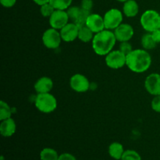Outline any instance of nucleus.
Listing matches in <instances>:
<instances>
[{
  "instance_id": "nucleus-1",
  "label": "nucleus",
  "mask_w": 160,
  "mask_h": 160,
  "mask_svg": "<svg viewBox=\"0 0 160 160\" xmlns=\"http://www.w3.org/2000/svg\"><path fill=\"white\" fill-rule=\"evenodd\" d=\"M152 65V57L147 50L133 49L127 55L126 66L134 73H142L147 71Z\"/></svg>"
},
{
  "instance_id": "nucleus-2",
  "label": "nucleus",
  "mask_w": 160,
  "mask_h": 160,
  "mask_svg": "<svg viewBox=\"0 0 160 160\" xmlns=\"http://www.w3.org/2000/svg\"><path fill=\"white\" fill-rule=\"evenodd\" d=\"M117 42L113 31L105 29L101 32L95 34L92 42V48L98 56H106L112 51Z\"/></svg>"
},
{
  "instance_id": "nucleus-3",
  "label": "nucleus",
  "mask_w": 160,
  "mask_h": 160,
  "mask_svg": "<svg viewBox=\"0 0 160 160\" xmlns=\"http://www.w3.org/2000/svg\"><path fill=\"white\" fill-rule=\"evenodd\" d=\"M36 109L43 113H51L57 108V100L56 97L48 93L38 94L34 100Z\"/></svg>"
},
{
  "instance_id": "nucleus-4",
  "label": "nucleus",
  "mask_w": 160,
  "mask_h": 160,
  "mask_svg": "<svg viewBox=\"0 0 160 160\" xmlns=\"http://www.w3.org/2000/svg\"><path fill=\"white\" fill-rule=\"evenodd\" d=\"M140 23L146 32H153L160 28V14L154 9H148L142 13Z\"/></svg>"
},
{
  "instance_id": "nucleus-5",
  "label": "nucleus",
  "mask_w": 160,
  "mask_h": 160,
  "mask_svg": "<svg viewBox=\"0 0 160 160\" xmlns=\"http://www.w3.org/2000/svg\"><path fill=\"white\" fill-rule=\"evenodd\" d=\"M103 19L106 29L114 31L117 27L123 23V13L120 9L112 8L105 13Z\"/></svg>"
},
{
  "instance_id": "nucleus-6",
  "label": "nucleus",
  "mask_w": 160,
  "mask_h": 160,
  "mask_svg": "<svg viewBox=\"0 0 160 160\" xmlns=\"http://www.w3.org/2000/svg\"><path fill=\"white\" fill-rule=\"evenodd\" d=\"M62 41L59 30L52 28L47 29L42 34V42L44 45L49 49H56L59 48Z\"/></svg>"
},
{
  "instance_id": "nucleus-7",
  "label": "nucleus",
  "mask_w": 160,
  "mask_h": 160,
  "mask_svg": "<svg viewBox=\"0 0 160 160\" xmlns=\"http://www.w3.org/2000/svg\"><path fill=\"white\" fill-rule=\"evenodd\" d=\"M106 64L108 67L118 70L126 66L127 56L120 50H112L106 56Z\"/></svg>"
},
{
  "instance_id": "nucleus-8",
  "label": "nucleus",
  "mask_w": 160,
  "mask_h": 160,
  "mask_svg": "<svg viewBox=\"0 0 160 160\" xmlns=\"http://www.w3.org/2000/svg\"><path fill=\"white\" fill-rule=\"evenodd\" d=\"M69 20L70 18L67 10L56 9L49 17V24L51 28L59 31L69 23Z\"/></svg>"
},
{
  "instance_id": "nucleus-9",
  "label": "nucleus",
  "mask_w": 160,
  "mask_h": 160,
  "mask_svg": "<svg viewBox=\"0 0 160 160\" xmlns=\"http://www.w3.org/2000/svg\"><path fill=\"white\" fill-rule=\"evenodd\" d=\"M70 85L74 92L83 93L88 91L90 88V82L87 77L81 73H76L70 78Z\"/></svg>"
},
{
  "instance_id": "nucleus-10",
  "label": "nucleus",
  "mask_w": 160,
  "mask_h": 160,
  "mask_svg": "<svg viewBox=\"0 0 160 160\" xmlns=\"http://www.w3.org/2000/svg\"><path fill=\"white\" fill-rule=\"evenodd\" d=\"M80 27L73 22H69L66 26L59 30L62 40L65 42H72L78 38Z\"/></svg>"
},
{
  "instance_id": "nucleus-11",
  "label": "nucleus",
  "mask_w": 160,
  "mask_h": 160,
  "mask_svg": "<svg viewBox=\"0 0 160 160\" xmlns=\"http://www.w3.org/2000/svg\"><path fill=\"white\" fill-rule=\"evenodd\" d=\"M116 38L118 42H129L134 34L133 27L129 23H122L113 31Z\"/></svg>"
},
{
  "instance_id": "nucleus-12",
  "label": "nucleus",
  "mask_w": 160,
  "mask_h": 160,
  "mask_svg": "<svg viewBox=\"0 0 160 160\" xmlns=\"http://www.w3.org/2000/svg\"><path fill=\"white\" fill-rule=\"evenodd\" d=\"M145 88L152 95H160V74L152 73L147 76L145 81Z\"/></svg>"
},
{
  "instance_id": "nucleus-13",
  "label": "nucleus",
  "mask_w": 160,
  "mask_h": 160,
  "mask_svg": "<svg viewBox=\"0 0 160 160\" xmlns=\"http://www.w3.org/2000/svg\"><path fill=\"white\" fill-rule=\"evenodd\" d=\"M85 25L88 27L95 34L101 32L106 29L103 17L97 13H91L88 17Z\"/></svg>"
},
{
  "instance_id": "nucleus-14",
  "label": "nucleus",
  "mask_w": 160,
  "mask_h": 160,
  "mask_svg": "<svg viewBox=\"0 0 160 160\" xmlns=\"http://www.w3.org/2000/svg\"><path fill=\"white\" fill-rule=\"evenodd\" d=\"M34 88L37 94L48 93L53 88V81L48 77H42L36 81Z\"/></svg>"
},
{
  "instance_id": "nucleus-15",
  "label": "nucleus",
  "mask_w": 160,
  "mask_h": 160,
  "mask_svg": "<svg viewBox=\"0 0 160 160\" xmlns=\"http://www.w3.org/2000/svg\"><path fill=\"white\" fill-rule=\"evenodd\" d=\"M17 130V125L12 118L2 120L0 123V134L2 137L9 138L13 135Z\"/></svg>"
},
{
  "instance_id": "nucleus-16",
  "label": "nucleus",
  "mask_w": 160,
  "mask_h": 160,
  "mask_svg": "<svg viewBox=\"0 0 160 160\" xmlns=\"http://www.w3.org/2000/svg\"><path fill=\"white\" fill-rule=\"evenodd\" d=\"M139 12V6L135 0H128L123 2V13L127 17L132 18L136 17Z\"/></svg>"
},
{
  "instance_id": "nucleus-17",
  "label": "nucleus",
  "mask_w": 160,
  "mask_h": 160,
  "mask_svg": "<svg viewBox=\"0 0 160 160\" xmlns=\"http://www.w3.org/2000/svg\"><path fill=\"white\" fill-rule=\"evenodd\" d=\"M125 150L123 145L120 142H112L109 146V155L111 158L116 160H121Z\"/></svg>"
},
{
  "instance_id": "nucleus-18",
  "label": "nucleus",
  "mask_w": 160,
  "mask_h": 160,
  "mask_svg": "<svg viewBox=\"0 0 160 160\" xmlns=\"http://www.w3.org/2000/svg\"><path fill=\"white\" fill-rule=\"evenodd\" d=\"M94 36H95V33L88 27L86 25L80 27L79 34H78V39L80 41L84 42V43L92 42Z\"/></svg>"
},
{
  "instance_id": "nucleus-19",
  "label": "nucleus",
  "mask_w": 160,
  "mask_h": 160,
  "mask_svg": "<svg viewBox=\"0 0 160 160\" xmlns=\"http://www.w3.org/2000/svg\"><path fill=\"white\" fill-rule=\"evenodd\" d=\"M141 44H142V46L144 49L145 50H152L153 48H155L157 45V43L155 42V40L153 39L152 35L151 33H148L145 34L144 35H142V39H141Z\"/></svg>"
},
{
  "instance_id": "nucleus-20",
  "label": "nucleus",
  "mask_w": 160,
  "mask_h": 160,
  "mask_svg": "<svg viewBox=\"0 0 160 160\" xmlns=\"http://www.w3.org/2000/svg\"><path fill=\"white\" fill-rule=\"evenodd\" d=\"M59 155L57 151L52 148H45L41 151V160H58Z\"/></svg>"
},
{
  "instance_id": "nucleus-21",
  "label": "nucleus",
  "mask_w": 160,
  "mask_h": 160,
  "mask_svg": "<svg viewBox=\"0 0 160 160\" xmlns=\"http://www.w3.org/2000/svg\"><path fill=\"white\" fill-rule=\"evenodd\" d=\"M12 116V109L6 102H0V120H4L10 118Z\"/></svg>"
},
{
  "instance_id": "nucleus-22",
  "label": "nucleus",
  "mask_w": 160,
  "mask_h": 160,
  "mask_svg": "<svg viewBox=\"0 0 160 160\" xmlns=\"http://www.w3.org/2000/svg\"><path fill=\"white\" fill-rule=\"evenodd\" d=\"M73 0H50L49 2L56 9L67 10L70 6Z\"/></svg>"
},
{
  "instance_id": "nucleus-23",
  "label": "nucleus",
  "mask_w": 160,
  "mask_h": 160,
  "mask_svg": "<svg viewBox=\"0 0 160 160\" xmlns=\"http://www.w3.org/2000/svg\"><path fill=\"white\" fill-rule=\"evenodd\" d=\"M121 160H142V156L135 150L128 149L125 150Z\"/></svg>"
},
{
  "instance_id": "nucleus-24",
  "label": "nucleus",
  "mask_w": 160,
  "mask_h": 160,
  "mask_svg": "<svg viewBox=\"0 0 160 160\" xmlns=\"http://www.w3.org/2000/svg\"><path fill=\"white\" fill-rule=\"evenodd\" d=\"M81 11V6H70L68 9H67V12L68 13L69 18L72 22L75 23L77 19L79 17V14Z\"/></svg>"
},
{
  "instance_id": "nucleus-25",
  "label": "nucleus",
  "mask_w": 160,
  "mask_h": 160,
  "mask_svg": "<svg viewBox=\"0 0 160 160\" xmlns=\"http://www.w3.org/2000/svg\"><path fill=\"white\" fill-rule=\"evenodd\" d=\"M55 10H56V9L53 7V6L50 2L42 5V6H41L40 8V12L42 17H48V18L51 17L52 14L54 12Z\"/></svg>"
},
{
  "instance_id": "nucleus-26",
  "label": "nucleus",
  "mask_w": 160,
  "mask_h": 160,
  "mask_svg": "<svg viewBox=\"0 0 160 160\" xmlns=\"http://www.w3.org/2000/svg\"><path fill=\"white\" fill-rule=\"evenodd\" d=\"M119 50L121 51L123 54H125L127 56V55H128L130 52H131L133 51L132 45H131L129 42H120Z\"/></svg>"
},
{
  "instance_id": "nucleus-27",
  "label": "nucleus",
  "mask_w": 160,
  "mask_h": 160,
  "mask_svg": "<svg viewBox=\"0 0 160 160\" xmlns=\"http://www.w3.org/2000/svg\"><path fill=\"white\" fill-rule=\"evenodd\" d=\"M152 109L156 112H159L160 113V95H156L154 96L152 101L151 102Z\"/></svg>"
},
{
  "instance_id": "nucleus-28",
  "label": "nucleus",
  "mask_w": 160,
  "mask_h": 160,
  "mask_svg": "<svg viewBox=\"0 0 160 160\" xmlns=\"http://www.w3.org/2000/svg\"><path fill=\"white\" fill-rule=\"evenodd\" d=\"M93 5L92 0H82L81 3V9H84V10L91 12V10L93 8Z\"/></svg>"
},
{
  "instance_id": "nucleus-29",
  "label": "nucleus",
  "mask_w": 160,
  "mask_h": 160,
  "mask_svg": "<svg viewBox=\"0 0 160 160\" xmlns=\"http://www.w3.org/2000/svg\"><path fill=\"white\" fill-rule=\"evenodd\" d=\"M58 160H77V159L73 155L68 152H65L59 155Z\"/></svg>"
},
{
  "instance_id": "nucleus-30",
  "label": "nucleus",
  "mask_w": 160,
  "mask_h": 160,
  "mask_svg": "<svg viewBox=\"0 0 160 160\" xmlns=\"http://www.w3.org/2000/svg\"><path fill=\"white\" fill-rule=\"evenodd\" d=\"M2 6L6 8H11L16 4L17 0H0Z\"/></svg>"
},
{
  "instance_id": "nucleus-31",
  "label": "nucleus",
  "mask_w": 160,
  "mask_h": 160,
  "mask_svg": "<svg viewBox=\"0 0 160 160\" xmlns=\"http://www.w3.org/2000/svg\"><path fill=\"white\" fill-rule=\"evenodd\" d=\"M151 34L152 35V38L155 40V42L157 44L160 43V28L159 29L156 30V31H153V32H152Z\"/></svg>"
},
{
  "instance_id": "nucleus-32",
  "label": "nucleus",
  "mask_w": 160,
  "mask_h": 160,
  "mask_svg": "<svg viewBox=\"0 0 160 160\" xmlns=\"http://www.w3.org/2000/svg\"><path fill=\"white\" fill-rule=\"evenodd\" d=\"M33 1H34V3H36V4L41 6H42V5L45 4V3L49 2L50 0H33Z\"/></svg>"
},
{
  "instance_id": "nucleus-33",
  "label": "nucleus",
  "mask_w": 160,
  "mask_h": 160,
  "mask_svg": "<svg viewBox=\"0 0 160 160\" xmlns=\"http://www.w3.org/2000/svg\"><path fill=\"white\" fill-rule=\"evenodd\" d=\"M117 1L120 2H127L128 0H117Z\"/></svg>"
}]
</instances>
